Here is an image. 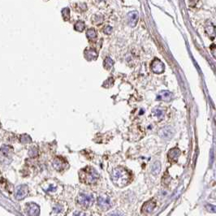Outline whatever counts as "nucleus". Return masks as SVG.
I'll return each instance as SVG.
<instances>
[{
  "instance_id": "11",
  "label": "nucleus",
  "mask_w": 216,
  "mask_h": 216,
  "mask_svg": "<svg viewBox=\"0 0 216 216\" xmlns=\"http://www.w3.org/2000/svg\"><path fill=\"white\" fill-rule=\"evenodd\" d=\"M181 154V151L179 150L178 148H173L171 149L168 153V159L170 160V162L175 163L178 160V158L180 157Z\"/></svg>"
},
{
  "instance_id": "29",
  "label": "nucleus",
  "mask_w": 216,
  "mask_h": 216,
  "mask_svg": "<svg viewBox=\"0 0 216 216\" xmlns=\"http://www.w3.org/2000/svg\"><path fill=\"white\" fill-rule=\"evenodd\" d=\"M97 1H102V0H97Z\"/></svg>"
},
{
  "instance_id": "18",
  "label": "nucleus",
  "mask_w": 216,
  "mask_h": 216,
  "mask_svg": "<svg viewBox=\"0 0 216 216\" xmlns=\"http://www.w3.org/2000/svg\"><path fill=\"white\" fill-rule=\"evenodd\" d=\"M103 64H104V68L107 70H109L112 68L113 64H114V61L111 59V58L107 57L104 60V62H103Z\"/></svg>"
},
{
  "instance_id": "8",
  "label": "nucleus",
  "mask_w": 216,
  "mask_h": 216,
  "mask_svg": "<svg viewBox=\"0 0 216 216\" xmlns=\"http://www.w3.org/2000/svg\"><path fill=\"white\" fill-rule=\"evenodd\" d=\"M26 211L29 216H38L40 214V207L33 202H30L27 205Z\"/></svg>"
},
{
  "instance_id": "19",
  "label": "nucleus",
  "mask_w": 216,
  "mask_h": 216,
  "mask_svg": "<svg viewBox=\"0 0 216 216\" xmlns=\"http://www.w3.org/2000/svg\"><path fill=\"white\" fill-rule=\"evenodd\" d=\"M153 114L154 115V116H156L159 119H162L164 116V112L160 108H156L154 110Z\"/></svg>"
},
{
  "instance_id": "2",
  "label": "nucleus",
  "mask_w": 216,
  "mask_h": 216,
  "mask_svg": "<svg viewBox=\"0 0 216 216\" xmlns=\"http://www.w3.org/2000/svg\"><path fill=\"white\" fill-rule=\"evenodd\" d=\"M80 181L85 185H93L95 184L99 179V174L94 168L91 167H86L85 168L81 169L80 173Z\"/></svg>"
},
{
  "instance_id": "3",
  "label": "nucleus",
  "mask_w": 216,
  "mask_h": 216,
  "mask_svg": "<svg viewBox=\"0 0 216 216\" xmlns=\"http://www.w3.org/2000/svg\"><path fill=\"white\" fill-rule=\"evenodd\" d=\"M94 198L93 196L91 194H88V193H81L78 195L77 199H76V202L80 207H83V208H89L92 206L93 203Z\"/></svg>"
},
{
  "instance_id": "1",
  "label": "nucleus",
  "mask_w": 216,
  "mask_h": 216,
  "mask_svg": "<svg viewBox=\"0 0 216 216\" xmlns=\"http://www.w3.org/2000/svg\"><path fill=\"white\" fill-rule=\"evenodd\" d=\"M112 182L117 187H124L130 183L132 180V175L129 171L123 167H118L115 168L111 174Z\"/></svg>"
},
{
  "instance_id": "26",
  "label": "nucleus",
  "mask_w": 216,
  "mask_h": 216,
  "mask_svg": "<svg viewBox=\"0 0 216 216\" xmlns=\"http://www.w3.org/2000/svg\"><path fill=\"white\" fill-rule=\"evenodd\" d=\"M112 32V28L111 26H107L105 27L104 29V33H107V34H111Z\"/></svg>"
},
{
  "instance_id": "22",
  "label": "nucleus",
  "mask_w": 216,
  "mask_h": 216,
  "mask_svg": "<svg viewBox=\"0 0 216 216\" xmlns=\"http://www.w3.org/2000/svg\"><path fill=\"white\" fill-rule=\"evenodd\" d=\"M86 36H87V38H88L89 39L93 40V39L96 38L97 33H96V31L93 29H89L88 30H87V32H86Z\"/></svg>"
},
{
  "instance_id": "23",
  "label": "nucleus",
  "mask_w": 216,
  "mask_h": 216,
  "mask_svg": "<svg viewBox=\"0 0 216 216\" xmlns=\"http://www.w3.org/2000/svg\"><path fill=\"white\" fill-rule=\"evenodd\" d=\"M29 156L32 157V158H35V157H37L38 155V149L35 147H33L32 149H30V150H29Z\"/></svg>"
},
{
  "instance_id": "12",
  "label": "nucleus",
  "mask_w": 216,
  "mask_h": 216,
  "mask_svg": "<svg viewBox=\"0 0 216 216\" xmlns=\"http://www.w3.org/2000/svg\"><path fill=\"white\" fill-rule=\"evenodd\" d=\"M139 19V14L137 12H131L128 15V23L131 26H135Z\"/></svg>"
},
{
  "instance_id": "9",
  "label": "nucleus",
  "mask_w": 216,
  "mask_h": 216,
  "mask_svg": "<svg viewBox=\"0 0 216 216\" xmlns=\"http://www.w3.org/2000/svg\"><path fill=\"white\" fill-rule=\"evenodd\" d=\"M155 207H156V203L152 200H150V201H148L143 205L142 208H141V211H142L143 214H148L151 213L155 209Z\"/></svg>"
},
{
  "instance_id": "16",
  "label": "nucleus",
  "mask_w": 216,
  "mask_h": 216,
  "mask_svg": "<svg viewBox=\"0 0 216 216\" xmlns=\"http://www.w3.org/2000/svg\"><path fill=\"white\" fill-rule=\"evenodd\" d=\"M151 170H152V173L154 175H158L160 172V171H161V164H160V163L159 161L155 162L153 164Z\"/></svg>"
},
{
  "instance_id": "13",
  "label": "nucleus",
  "mask_w": 216,
  "mask_h": 216,
  "mask_svg": "<svg viewBox=\"0 0 216 216\" xmlns=\"http://www.w3.org/2000/svg\"><path fill=\"white\" fill-rule=\"evenodd\" d=\"M171 97H172V94L171 92L167 90H163L157 96V100H163L166 102H169L171 99Z\"/></svg>"
},
{
  "instance_id": "4",
  "label": "nucleus",
  "mask_w": 216,
  "mask_h": 216,
  "mask_svg": "<svg viewBox=\"0 0 216 216\" xmlns=\"http://www.w3.org/2000/svg\"><path fill=\"white\" fill-rule=\"evenodd\" d=\"M97 205L103 211L110 209L112 206L111 197L107 195H101L97 198Z\"/></svg>"
},
{
  "instance_id": "15",
  "label": "nucleus",
  "mask_w": 216,
  "mask_h": 216,
  "mask_svg": "<svg viewBox=\"0 0 216 216\" xmlns=\"http://www.w3.org/2000/svg\"><path fill=\"white\" fill-rule=\"evenodd\" d=\"M209 24H207L206 25V31H207V33L209 34V36L211 37V38H212V39H214V35H215V28H214V26L212 24L211 22L208 21L207 22Z\"/></svg>"
},
{
  "instance_id": "20",
  "label": "nucleus",
  "mask_w": 216,
  "mask_h": 216,
  "mask_svg": "<svg viewBox=\"0 0 216 216\" xmlns=\"http://www.w3.org/2000/svg\"><path fill=\"white\" fill-rule=\"evenodd\" d=\"M85 28H86L85 23L82 21H77L75 24V26H74L75 30L77 31V32H82L85 29Z\"/></svg>"
},
{
  "instance_id": "10",
  "label": "nucleus",
  "mask_w": 216,
  "mask_h": 216,
  "mask_svg": "<svg viewBox=\"0 0 216 216\" xmlns=\"http://www.w3.org/2000/svg\"><path fill=\"white\" fill-rule=\"evenodd\" d=\"M84 55H85V57H86V60H89V61L95 60L97 58V55H97V51H96L94 49H93V48L86 49V50H85Z\"/></svg>"
},
{
  "instance_id": "24",
  "label": "nucleus",
  "mask_w": 216,
  "mask_h": 216,
  "mask_svg": "<svg viewBox=\"0 0 216 216\" xmlns=\"http://www.w3.org/2000/svg\"><path fill=\"white\" fill-rule=\"evenodd\" d=\"M20 141L21 143H29L31 141V138L29 137L28 135H22L20 136Z\"/></svg>"
},
{
  "instance_id": "25",
  "label": "nucleus",
  "mask_w": 216,
  "mask_h": 216,
  "mask_svg": "<svg viewBox=\"0 0 216 216\" xmlns=\"http://www.w3.org/2000/svg\"><path fill=\"white\" fill-rule=\"evenodd\" d=\"M105 83H107V86H105L104 87H111V86H113V83H114V80L112 78H109L108 80H107V81H105Z\"/></svg>"
},
{
  "instance_id": "27",
  "label": "nucleus",
  "mask_w": 216,
  "mask_h": 216,
  "mask_svg": "<svg viewBox=\"0 0 216 216\" xmlns=\"http://www.w3.org/2000/svg\"><path fill=\"white\" fill-rule=\"evenodd\" d=\"M73 216H86V214L82 211H76L74 213Z\"/></svg>"
},
{
  "instance_id": "5",
  "label": "nucleus",
  "mask_w": 216,
  "mask_h": 216,
  "mask_svg": "<svg viewBox=\"0 0 216 216\" xmlns=\"http://www.w3.org/2000/svg\"><path fill=\"white\" fill-rule=\"evenodd\" d=\"M151 69L154 73L161 74L165 71V65L161 60L159 59H155L151 64Z\"/></svg>"
},
{
  "instance_id": "7",
  "label": "nucleus",
  "mask_w": 216,
  "mask_h": 216,
  "mask_svg": "<svg viewBox=\"0 0 216 216\" xmlns=\"http://www.w3.org/2000/svg\"><path fill=\"white\" fill-rule=\"evenodd\" d=\"M29 193V188L27 185H20L16 190V197L17 200L24 199Z\"/></svg>"
},
{
  "instance_id": "28",
  "label": "nucleus",
  "mask_w": 216,
  "mask_h": 216,
  "mask_svg": "<svg viewBox=\"0 0 216 216\" xmlns=\"http://www.w3.org/2000/svg\"><path fill=\"white\" fill-rule=\"evenodd\" d=\"M109 216H123V215H122L121 214H119V213H118V212H114V213L110 214Z\"/></svg>"
},
{
  "instance_id": "21",
  "label": "nucleus",
  "mask_w": 216,
  "mask_h": 216,
  "mask_svg": "<svg viewBox=\"0 0 216 216\" xmlns=\"http://www.w3.org/2000/svg\"><path fill=\"white\" fill-rule=\"evenodd\" d=\"M62 16L64 20H68L70 19V9L68 7H65L62 10Z\"/></svg>"
},
{
  "instance_id": "14",
  "label": "nucleus",
  "mask_w": 216,
  "mask_h": 216,
  "mask_svg": "<svg viewBox=\"0 0 216 216\" xmlns=\"http://www.w3.org/2000/svg\"><path fill=\"white\" fill-rule=\"evenodd\" d=\"M159 135L162 138L168 140L172 137V130H171V128L170 127H166V128H163L160 131Z\"/></svg>"
},
{
  "instance_id": "6",
  "label": "nucleus",
  "mask_w": 216,
  "mask_h": 216,
  "mask_svg": "<svg viewBox=\"0 0 216 216\" xmlns=\"http://www.w3.org/2000/svg\"><path fill=\"white\" fill-rule=\"evenodd\" d=\"M67 165H68V163L62 157H56L53 161V167L58 171H63L64 169L66 168Z\"/></svg>"
},
{
  "instance_id": "17",
  "label": "nucleus",
  "mask_w": 216,
  "mask_h": 216,
  "mask_svg": "<svg viewBox=\"0 0 216 216\" xmlns=\"http://www.w3.org/2000/svg\"><path fill=\"white\" fill-rule=\"evenodd\" d=\"M0 150H1V152H2V154H4L5 156H8L13 151V149H12V147H11V146H9V145H2V147H1V149H0Z\"/></svg>"
}]
</instances>
